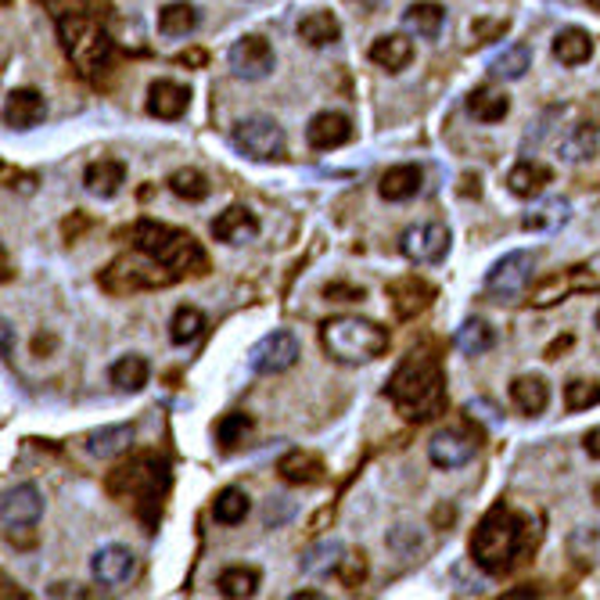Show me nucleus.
<instances>
[{"instance_id": "1", "label": "nucleus", "mask_w": 600, "mask_h": 600, "mask_svg": "<svg viewBox=\"0 0 600 600\" xmlns=\"http://www.w3.org/2000/svg\"><path fill=\"white\" fill-rule=\"evenodd\" d=\"M388 399L407 421H435L446 410V374L432 352H410L388 382Z\"/></svg>"}, {"instance_id": "2", "label": "nucleus", "mask_w": 600, "mask_h": 600, "mask_svg": "<svg viewBox=\"0 0 600 600\" xmlns=\"http://www.w3.org/2000/svg\"><path fill=\"white\" fill-rule=\"evenodd\" d=\"M529 547H532L529 518L514 507L496 504L471 536V561L489 575H504L529 554Z\"/></svg>"}, {"instance_id": "3", "label": "nucleus", "mask_w": 600, "mask_h": 600, "mask_svg": "<svg viewBox=\"0 0 600 600\" xmlns=\"http://www.w3.org/2000/svg\"><path fill=\"white\" fill-rule=\"evenodd\" d=\"M105 489L116 500H133L137 514L144 518L148 529H155L158 518H163V496L169 489V464L155 453H141L130 464H119V468L108 475Z\"/></svg>"}, {"instance_id": "4", "label": "nucleus", "mask_w": 600, "mask_h": 600, "mask_svg": "<svg viewBox=\"0 0 600 600\" xmlns=\"http://www.w3.org/2000/svg\"><path fill=\"white\" fill-rule=\"evenodd\" d=\"M130 238H133V249L152 255L155 263L169 266V271L180 274V277L209 274V255L202 252V244L194 241L188 230L158 224V219H141V224H133Z\"/></svg>"}, {"instance_id": "5", "label": "nucleus", "mask_w": 600, "mask_h": 600, "mask_svg": "<svg viewBox=\"0 0 600 600\" xmlns=\"http://www.w3.org/2000/svg\"><path fill=\"white\" fill-rule=\"evenodd\" d=\"M388 331L382 324L367 321V316H331L321 324V346L331 360L360 367V363H374L388 352Z\"/></svg>"}, {"instance_id": "6", "label": "nucleus", "mask_w": 600, "mask_h": 600, "mask_svg": "<svg viewBox=\"0 0 600 600\" xmlns=\"http://www.w3.org/2000/svg\"><path fill=\"white\" fill-rule=\"evenodd\" d=\"M58 40L65 58L72 61V69L83 72V76H97V72L112 65V40H108V33L97 26L91 15H83V11H61Z\"/></svg>"}, {"instance_id": "7", "label": "nucleus", "mask_w": 600, "mask_h": 600, "mask_svg": "<svg viewBox=\"0 0 600 600\" xmlns=\"http://www.w3.org/2000/svg\"><path fill=\"white\" fill-rule=\"evenodd\" d=\"M108 296H137V291H155V288H169L177 285L180 274H173L169 266L155 263L152 255H119V260L108 263V271L97 277Z\"/></svg>"}, {"instance_id": "8", "label": "nucleus", "mask_w": 600, "mask_h": 600, "mask_svg": "<svg viewBox=\"0 0 600 600\" xmlns=\"http://www.w3.org/2000/svg\"><path fill=\"white\" fill-rule=\"evenodd\" d=\"M230 141H235V148L244 158H252V163H277V158H285V152H288L285 130H280V122L271 116L241 119L235 133H230Z\"/></svg>"}, {"instance_id": "9", "label": "nucleus", "mask_w": 600, "mask_h": 600, "mask_svg": "<svg viewBox=\"0 0 600 600\" xmlns=\"http://www.w3.org/2000/svg\"><path fill=\"white\" fill-rule=\"evenodd\" d=\"M536 271V255L532 252H507L504 260H496L485 274V291L496 302H514L529 291V280Z\"/></svg>"}, {"instance_id": "10", "label": "nucleus", "mask_w": 600, "mask_h": 600, "mask_svg": "<svg viewBox=\"0 0 600 600\" xmlns=\"http://www.w3.org/2000/svg\"><path fill=\"white\" fill-rule=\"evenodd\" d=\"M299 357H302V346L291 331H271V335H263L249 349V367L255 374L274 377V374L291 371V367L299 363Z\"/></svg>"}, {"instance_id": "11", "label": "nucleus", "mask_w": 600, "mask_h": 600, "mask_svg": "<svg viewBox=\"0 0 600 600\" xmlns=\"http://www.w3.org/2000/svg\"><path fill=\"white\" fill-rule=\"evenodd\" d=\"M227 61H230V69H235V76L241 80H266L277 69V55H274L271 40H263V36H255V33L230 44Z\"/></svg>"}, {"instance_id": "12", "label": "nucleus", "mask_w": 600, "mask_h": 600, "mask_svg": "<svg viewBox=\"0 0 600 600\" xmlns=\"http://www.w3.org/2000/svg\"><path fill=\"white\" fill-rule=\"evenodd\" d=\"M597 288H600V280L586 271V266H572V271H561L554 277L540 280V285L532 288L529 302L536 305V310H550V305L579 296V291H597Z\"/></svg>"}, {"instance_id": "13", "label": "nucleus", "mask_w": 600, "mask_h": 600, "mask_svg": "<svg viewBox=\"0 0 600 600\" xmlns=\"http://www.w3.org/2000/svg\"><path fill=\"white\" fill-rule=\"evenodd\" d=\"M399 252L418 266H435L449 252V230L443 224H418L399 238Z\"/></svg>"}, {"instance_id": "14", "label": "nucleus", "mask_w": 600, "mask_h": 600, "mask_svg": "<svg viewBox=\"0 0 600 600\" xmlns=\"http://www.w3.org/2000/svg\"><path fill=\"white\" fill-rule=\"evenodd\" d=\"M0 518H4V532L11 529H36V521L44 518V496L33 482H22L4 493L0 504Z\"/></svg>"}, {"instance_id": "15", "label": "nucleus", "mask_w": 600, "mask_h": 600, "mask_svg": "<svg viewBox=\"0 0 600 600\" xmlns=\"http://www.w3.org/2000/svg\"><path fill=\"white\" fill-rule=\"evenodd\" d=\"M91 575L97 586H127L137 575V554L122 543H108L91 557Z\"/></svg>"}, {"instance_id": "16", "label": "nucleus", "mask_w": 600, "mask_h": 600, "mask_svg": "<svg viewBox=\"0 0 600 600\" xmlns=\"http://www.w3.org/2000/svg\"><path fill=\"white\" fill-rule=\"evenodd\" d=\"M479 453V443L464 432H439L432 443H428V457H432L435 468L443 471H457V468H468Z\"/></svg>"}, {"instance_id": "17", "label": "nucleus", "mask_w": 600, "mask_h": 600, "mask_svg": "<svg viewBox=\"0 0 600 600\" xmlns=\"http://www.w3.org/2000/svg\"><path fill=\"white\" fill-rule=\"evenodd\" d=\"M305 141L316 152H335L352 141V119L346 112H316L305 127Z\"/></svg>"}, {"instance_id": "18", "label": "nucleus", "mask_w": 600, "mask_h": 600, "mask_svg": "<svg viewBox=\"0 0 600 600\" xmlns=\"http://www.w3.org/2000/svg\"><path fill=\"white\" fill-rule=\"evenodd\" d=\"M44 119H47V101L40 91H33V87L8 91V101H4L8 130H33V127H40Z\"/></svg>"}, {"instance_id": "19", "label": "nucleus", "mask_w": 600, "mask_h": 600, "mask_svg": "<svg viewBox=\"0 0 600 600\" xmlns=\"http://www.w3.org/2000/svg\"><path fill=\"white\" fill-rule=\"evenodd\" d=\"M152 119H166L173 122L191 108V91L177 80H155L148 87V101H144Z\"/></svg>"}, {"instance_id": "20", "label": "nucleus", "mask_w": 600, "mask_h": 600, "mask_svg": "<svg viewBox=\"0 0 600 600\" xmlns=\"http://www.w3.org/2000/svg\"><path fill=\"white\" fill-rule=\"evenodd\" d=\"M213 238L224 244H249L260 238V219L249 205H230L213 219Z\"/></svg>"}, {"instance_id": "21", "label": "nucleus", "mask_w": 600, "mask_h": 600, "mask_svg": "<svg viewBox=\"0 0 600 600\" xmlns=\"http://www.w3.org/2000/svg\"><path fill=\"white\" fill-rule=\"evenodd\" d=\"M388 299H392V305H396V313L403 316V321H410V316H418L432 305L435 288L421 277H399L388 285Z\"/></svg>"}, {"instance_id": "22", "label": "nucleus", "mask_w": 600, "mask_h": 600, "mask_svg": "<svg viewBox=\"0 0 600 600\" xmlns=\"http://www.w3.org/2000/svg\"><path fill=\"white\" fill-rule=\"evenodd\" d=\"M277 475L288 485H321L327 479L324 460L310 449H291L277 460Z\"/></svg>"}, {"instance_id": "23", "label": "nucleus", "mask_w": 600, "mask_h": 600, "mask_svg": "<svg viewBox=\"0 0 600 600\" xmlns=\"http://www.w3.org/2000/svg\"><path fill=\"white\" fill-rule=\"evenodd\" d=\"M421 183H424L421 166L403 163V166L385 169L382 180H377V194H382L385 202H410V199H418Z\"/></svg>"}, {"instance_id": "24", "label": "nucleus", "mask_w": 600, "mask_h": 600, "mask_svg": "<svg viewBox=\"0 0 600 600\" xmlns=\"http://www.w3.org/2000/svg\"><path fill=\"white\" fill-rule=\"evenodd\" d=\"M511 403L518 407L525 418H540L550 407V385L540 374H518L511 382Z\"/></svg>"}, {"instance_id": "25", "label": "nucleus", "mask_w": 600, "mask_h": 600, "mask_svg": "<svg viewBox=\"0 0 600 600\" xmlns=\"http://www.w3.org/2000/svg\"><path fill=\"white\" fill-rule=\"evenodd\" d=\"M127 183V166L119 158H97V163L87 166L83 173V188H87L94 199H116Z\"/></svg>"}, {"instance_id": "26", "label": "nucleus", "mask_w": 600, "mask_h": 600, "mask_svg": "<svg viewBox=\"0 0 600 600\" xmlns=\"http://www.w3.org/2000/svg\"><path fill=\"white\" fill-rule=\"evenodd\" d=\"M367 55H371L374 65H382L388 72H403L413 61V40L403 33H385L371 44V51Z\"/></svg>"}, {"instance_id": "27", "label": "nucleus", "mask_w": 600, "mask_h": 600, "mask_svg": "<svg viewBox=\"0 0 600 600\" xmlns=\"http://www.w3.org/2000/svg\"><path fill=\"white\" fill-rule=\"evenodd\" d=\"M550 180H554V173H550L543 163H529V158H525V163H518L507 173V191L514 199H540Z\"/></svg>"}, {"instance_id": "28", "label": "nucleus", "mask_w": 600, "mask_h": 600, "mask_svg": "<svg viewBox=\"0 0 600 600\" xmlns=\"http://www.w3.org/2000/svg\"><path fill=\"white\" fill-rule=\"evenodd\" d=\"M550 51H554V58L561 61V65H583V61H590L593 58V36L579 29V26H568V29H561L554 36V44H550Z\"/></svg>"}, {"instance_id": "29", "label": "nucleus", "mask_w": 600, "mask_h": 600, "mask_svg": "<svg viewBox=\"0 0 600 600\" xmlns=\"http://www.w3.org/2000/svg\"><path fill=\"white\" fill-rule=\"evenodd\" d=\"M443 22H446V8L435 4V0H418V4L403 11V26H407V33H418L421 40H435V36L443 33Z\"/></svg>"}, {"instance_id": "30", "label": "nucleus", "mask_w": 600, "mask_h": 600, "mask_svg": "<svg viewBox=\"0 0 600 600\" xmlns=\"http://www.w3.org/2000/svg\"><path fill=\"white\" fill-rule=\"evenodd\" d=\"M572 219V205L568 199H543L540 205H532V213L525 216V230H536V235H557Z\"/></svg>"}, {"instance_id": "31", "label": "nucleus", "mask_w": 600, "mask_h": 600, "mask_svg": "<svg viewBox=\"0 0 600 600\" xmlns=\"http://www.w3.org/2000/svg\"><path fill=\"white\" fill-rule=\"evenodd\" d=\"M468 112L479 119V122H485V127H493V122H504L507 119V112H511V97L504 94V91H496V87H475L471 94H468Z\"/></svg>"}, {"instance_id": "32", "label": "nucleus", "mask_w": 600, "mask_h": 600, "mask_svg": "<svg viewBox=\"0 0 600 600\" xmlns=\"http://www.w3.org/2000/svg\"><path fill=\"white\" fill-rule=\"evenodd\" d=\"M453 346H457L464 357H485V352L496 346V331L489 327L482 316H468V321L457 327V335H453Z\"/></svg>"}, {"instance_id": "33", "label": "nucleus", "mask_w": 600, "mask_h": 600, "mask_svg": "<svg viewBox=\"0 0 600 600\" xmlns=\"http://www.w3.org/2000/svg\"><path fill=\"white\" fill-rule=\"evenodd\" d=\"M133 424H105V428H94L87 435V449L94 457H119L133 446Z\"/></svg>"}, {"instance_id": "34", "label": "nucleus", "mask_w": 600, "mask_h": 600, "mask_svg": "<svg viewBox=\"0 0 600 600\" xmlns=\"http://www.w3.org/2000/svg\"><path fill=\"white\" fill-rule=\"evenodd\" d=\"M341 557H346V543H341L338 536H327V540L313 543L310 550H305L299 565L305 575H327V572H338Z\"/></svg>"}, {"instance_id": "35", "label": "nucleus", "mask_w": 600, "mask_h": 600, "mask_svg": "<svg viewBox=\"0 0 600 600\" xmlns=\"http://www.w3.org/2000/svg\"><path fill=\"white\" fill-rule=\"evenodd\" d=\"M108 377H112V385L119 392H141V388H148V382H152V363L144 357H137V352H130V357H122V360L112 363Z\"/></svg>"}, {"instance_id": "36", "label": "nucleus", "mask_w": 600, "mask_h": 600, "mask_svg": "<svg viewBox=\"0 0 600 600\" xmlns=\"http://www.w3.org/2000/svg\"><path fill=\"white\" fill-rule=\"evenodd\" d=\"M199 22H202L199 8L188 4V0H173V4L158 11V33L163 36H191L199 29Z\"/></svg>"}, {"instance_id": "37", "label": "nucleus", "mask_w": 600, "mask_h": 600, "mask_svg": "<svg viewBox=\"0 0 600 600\" xmlns=\"http://www.w3.org/2000/svg\"><path fill=\"white\" fill-rule=\"evenodd\" d=\"M249 511H252V500L244 489L238 485H227V489H219L216 500H213V518L219 525H241L244 518H249Z\"/></svg>"}, {"instance_id": "38", "label": "nucleus", "mask_w": 600, "mask_h": 600, "mask_svg": "<svg viewBox=\"0 0 600 600\" xmlns=\"http://www.w3.org/2000/svg\"><path fill=\"white\" fill-rule=\"evenodd\" d=\"M532 69V51L525 44H507L504 51L489 58V72L500 80H521Z\"/></svg>"}, {"instance_id": "39", "label": "nucleus", "mask_w": 600, "mask_h": 600, "mask_svg": "<svg viewBox=\"0 0 600 600\" xmlns=\"http://www.w3.org/2000/svg\"><path fill=\"white\" fill-rule=\"evenodd\" d=\"M557 152L565 163H586V158H593L597 155V127H590V122L572 127L565 137H561Z\"/></svg>"}, {"instance_id": "40", "label": "nucleus", "mask_w": 600, "mask_h": 600, "mask_svg": "<svg viewBox=\"0 0 600 600\" xmlns=\"http://www.w3.org/2000/svg\"><path fill=\"white\" fill-rule=\"evenodd\" d=\"M299 36L310 47H327L341 36V26H338V19L331 15V11H310V15L299 22Z\"/></svg>"}, {"instance_id": "41", "label": "nucleus", "mask_w": 600, "mask_h": 600, "mask_svg": "<svg viewBox=\"0 0 600 600\" xmlns=\"http://www.w3.org/2000/svg\"><path fill=\"white\" fill-rule=\"evenodd\" d=\"M216 590L230 597V600H244L260 590V572L255 568H244V565H235V568H224L216 575Z\"/></svg>"}, {"instance_id": "42", "label": "nucleus", "mask_w": 600, "mask_h": 600, "mask_svg": "<svg viewBox=\"0 0 600 600\" xmlns=\"http://www.w3.org/2000/svg\"><path fill=\"white\" fill-rule=\"evenodd\" d=\"M205 331V313L199 305H180L173 313V321H169V341L173 346H191V341H199Z\"/></svg>"}, {"instance_id": "43", "label": "nucleus", "mask_w": 600, "mask_h": 600, "mask_svg": "<svg viewBox=\"0 0 600 600\" xmlns=\"http://www.w3.org/2000/svg\"><path fill=\"white\" fill-rule=\"evenodd\" d=\"M169 191L177 194L183 202H205L213 191L209 177L202 173V169H177L173 177H169Z\"/></svg>"}, {"instance_id": "44", "label": "nucleus", "mask_w": 600, "mask_h": 600, "mask_svg": "<svg viewBox=\"0 0 600 600\" xmlns=\"http://www.w3.org/2000/svg\"><path fill=\"white\" fill-rule=\"evenodd\" d=\"M252 418L244 410H230V413H224V418L216 421V443H219V449H238L241 443H244V435L252 432Z\"/></svg>"}, {"instance_id": "45", "label": "nucleus", "mask_w": 600, "mask_h": 600, "mask_svg": "<svg viewBox=\"0 0 600 600\" xmlns=\"http://www.w3.org/2000/svg\"><path fill=\"white\" fill-rule=\"evenodd\" d=\"M565 407L572 413L579 410H590V407H600V382H583V377H575V382L565 385Z\"/></svg>"}, {"instance_id": "46", "label": "nucleus", "mask_w": 600, "mask_h": 600, "mask_svg": "<svg viewBox=\"0 0 600 600\" xmlns=\"http://www.w3.org/2000/svg\"><path fill=\"white\" fill-rule=\"evenodd\" d=\"M338 579L349 586V590H357V586L367 579V557L363 554H346L338 565Z\"/></svg>"}, {"instance_id": "47", "label": "nucleus", "mask_w": 600, "mask_h": 600, "mask_svg": "<svg viewBox=\"0 0 600 600\" xmlns=\"http://www.w3.org/2000/svg\"><path fill=\"white\" fill-rule=\"evenodd\" d=\"M324 296H327V299H338V302H363L367 291L357 288V285H327Z\"/></svg>"}, {"instance_id": "48", "label": "nucleus", "mask_w": 600, "mask_h": 600, "mask_svg": "<svg viewBox=\"0 0 600 600\" xmlns=\"http://www.w3.org/2000/svg\"><path fill=\"white\" fill-rule=\"evenodd\" d=\"M388 547H396V550H410V547H421V540L407 529V525H399V529L388 536Z\"/></svg>"}, {"instance_id": "49", "label": "nucleus", "mask_w": 600, "mask_h": 600, "mask_svg": "<svg viewBox=\"0 0 600 600\" xmlns=\"http://www.w3.org/2000/svg\"><path fill=\"white\" fill-rule=\"evenodd\" d=\"M583 449L590 453L593 460H600V424H597V428H590V432L583 435Z\"/></svg>"}, {"instance_id": "50", "label": "nucleus", "mask_w": 600, "mask_h": 600, "mask_svg": "<svg viewBox=\"0 0 600 600\" xmlns=\"http://www.w3.org/2000/svg\"><path fill=\"white\" fill-rule=\"evenodd\" d=\"M493 33H507V19L504 22H479V26H475V36H493Z\"/></svg>"}, {"instance_id": "51", "label": "nucleus", "mask_w": 600, "mask_h": 600, "mask_svg": "<svg viewBox=\"0 0 600 600\" xmlns=\"http://www.w3.org/2000/svg\"><path fill=\"white\" fill-rule=\"evenodd\" d=\"M177 61H180V65H205V61H209V55H205V51H199V47H194V51H183V55H177Z\"/></svg>"}, {"instance_id": "52", "label": "nucleus", "mask_w": 600, "mask_h": 600, "mask_svg": "<svg viewBox=\"0 0 600 600\" xmlns=\"http://www.w3.org/2000/svg\"><path fill=\"white\" fill-rule=\"evenodd\" d=\"M460 183H464V188H460V194H468V199H471V194H475V199H479V194H482V188H479V177L464 173V177H460Z\"/></svg>"}, {"instance_id": "53", "label": "nucleus", "mask_w": 600, "mask_h": 600, "mask_svg": "<svg viewBox=\"0 0 600 600\" xmlns=\"http://www.w3.org/2000/svg\"><path fill=\"white\" fill-rule=\"evenodd\" d=\"M568 346H572V335H565V338H557V341H554V346H550V349H547V360H557V352H561V349H568Z\"/></svg>"}, {"instance_id": "54", "label": "nucleus", "mask_w": 600, "mask_h": 600, "mask_svg": "<svg viewBox=\"0 0 600 600\" xmlns=\"http://www.w3.org/2000/svg\"><path fill=\"white\" fill-rule=\"evenodd\" d=\"M11 346H15V338H11V321H4V357H11Z\"/></svg>"}, {"instance_id": "55", "label": "nucleus", "mask_w": 600, "mask_h": 600, "mask_svg": "<svg viewBox=\"0 0 600 600\" xmlns=\"http://www.w3.org/2000/svg\"><path fill=\"white\" fill-rule=\"evenodd\" d=\"M377 4H382V0H360L363 11H377Z\"/></svg>"}, {"instance_id": "56", "label": "nucleus", "mask_w": 600, "mask_h": 600, "mask_svg": "<svg viewBox=\"0 0 600 600\" xmlns=\"http://www.w3.org/2000/svg\"><path fill=\"white\" fill-rule=\"evenodd\" d=\"M586 4H590L593 11H600V0H586Z\"/></svg>"}, {"instance_id": "57", "label": "nucleus", "mask_w": 600, "mask_h": 600, "mask_svg": "<svg viewBox=\"0 0 600 600\" xmlns=\"http://www.w3.org/2000/svg\"><path fill=\"white\" fill-rule=\"evenodd\" d=\"M597 327H600V310H597Z\"/></svg>"}]
</instances>
